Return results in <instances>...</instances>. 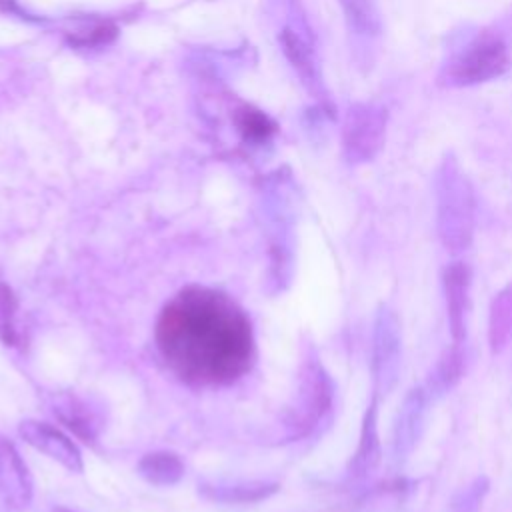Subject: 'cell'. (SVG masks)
I'll use <instances>...</instances> for the list:
<instances>
[{"label":"cell","mask_w":512,"mask_h":512,"mask_svg":"<svg viewBox=\"0 0 512 512\" xmlns=\"http://www.w3.org/2000/svg\"><path fill=\"white\" fill-rule=\"evenodd\" d=\"M344 12L348 30L364 40L376 38L382 32V18L376 0H338Z\"/></svg>","instance_id":"cell-17"},{"label":"cell","mask_w":512,"mask_h":512,"mask_svg":"<svg viewBox=\"0 0 512 512\" xmlns=\"http://www.w3.org/2000/svg\"><path fill=\"white\" fill-rule=\"evenodd\" d=\"M278 40H280L284 56L288 58V62L300 76V82L306 86V90L314 98L320 100V104L328 112H332V106H330V100H328V94L324 88L318 56H316L314 34L300 10L296 12V20H292L290 24H286L282 28Z\"/></svg>","instance_id":"cell-7"},{"label":"cell","mask_w":512,"mask_h":512,"mask_svg":"<svg viewBox=\"0 0 512 512\" xmlns=\"http://www.w3.org/2000/svg\"><path fill=\"white\" fill-rule=\"evenodd\" d=\"M442 288L446 300V318L452 342L464 344L468 336V312H470V288L472 268L462 262H450L442 272Z\"/></svg>","instance_id":"cell-10"},{"label":"cell","mask_w":512,"mask_h":512,"mask_svg":"<svg viewBox=\"0 0 512 512\" xmlns=\"http://www.w3.org/2000/svg\"><path fill=\"white\" fill-rule=\"evenodd\" d=\"M334 390L332 376L324 368L316 350L310 348L300 364L296 396L282 424L288 440H298L316 432L326 418H330Z\"/></svg>","instance_id":"cell-4"},{"label":"cell","mask_w":512,"mask_h":512,"mask_svg":"<svg viewBox=\"0 0 512 512\" xmlns=\"http://www.w3.org/2000/svg\"><path fill=\"white\" fill-rule=\"evenodd\" d=\"M466 372V352L464 346L458 342H452V346H448L438 360L434 362V366L428 372L426 382L422 384L430 396V400H438L446 394H450L458 382L462 380Z\"/></svg>","instance_id":"cell-14"},{"label":"cell","mask_w":512,"mask_h":512,"mask_svg":"<svg viewBox=\"0 0 512 512\" xmlns=\"http://www.w3.org/2000/svg\"><path fill=\"white\" fill-rule=\"evenodd\" d=\"M512 340V282L500 288L488 310V346L496 356Z\"/></svg>","instance_id":"cell-15"},{"label":"cell","mask_w":512,"mask_h":512,"mask_svg":"<svg viewBox=\"0 0 512 512\" xmlns=\"http://www.w3.org/2000/svg\"><path fill=\"white\" fill-rule=\"evenodd\" d=\"M388 110L374 102H356L342 124V154L352 166L372 162L386 142Z\"/></svg>","instance_id":"cell-5"},{"label":"cell","mask_w":512,"mask_h":512,"mask_svg":"<svg viewBox=\"0 0 512 512\" xmlns=\"http://www.w3.org/2000/svg\"><path fill=\"white\" fill-rule=\"evenodd\" d=\"M490 490V480L480 474L464 488H460L450 500V512H478L486 494Z\"/></svg>","instance_id":"cell-20"},{"label":"cell","mask_w":512,"mask_h":512,"mask_svg":"<svg viewBox=\"0 0 512 512\" xmlns=\"http://www.w3.org/2000/svg\"><path fill=\"white\" fill-rule=\"evenodd\" d=\"M156 348L164 364L192 386H224L242 378L256 346L248 314L228 294L186 286L162 308Z\"/></svg>","instance_id":"cell-1"},{"label":"cell","mask_w":512,"mask_h":512,"mask_svg":"<svg viewBox=\"0 0 512 512\" xmlns=\"http://www.w3.org/2000/svg\"><path fill=\"white\" fill-rule=\"evenodd\" d=\"M512 66L508 40L498 30H478L454 48L438 70L444 88H468L504 76Z\"/></svg>","instance_id":"cell-3"},{"label":"cell","mask_w":512,"mask_h":512,"mask_svg":"<svg viewBox=\"0 0 512 512\" xmlns=\"http://www.w3.org/2000/svg\"><path fill=\"white\" fill-rule=\"evenodd\" d=\"M56 512H76V510H68V508H56Z\"/></svg>","instance_id":"cell-22"},{"label":"cell","mask_w":512,"mask_h":512,"mask_svg":"<svg viewBox=\"0 0 512 512\" xmlns=\"http://www.w3.org/2000/svg\"><path fill=\"white\" fill-rule=\"evenodd\" d=\"M402 368V328L396 312L388 304H380L372 324V384L374 396H388L400 378Z\"/></svg>","instance_id":"cell-6"},{"label":"cell","mask_w":512,"mask_h":512,"mask_svg":"<svg viewBox=\"0 0 512 512\" xmlns=\"http://www.w3.org/2000/svg\"><path fill=\"white\" fill-rule=\"evenodd\" d=\"M278 492L276 482L266 480H238V482H202L198 494L220 504H254Z\"/></svg>","instance_id":"cell-13"},{"label":"cell","mask_w":512,"mask_h":512,"mask_svg":"<svg viewBox=\"0 0 512 512\" xmlns=\"http://www.w3.org/2000/svg\"><path fill=\"white\" fill-rule=\"evenodd\" d=\"M234 120L244 140H250V142H266L276 130V124L264 112L252 106H244L236 110Z\"/></svg>","instance_id":"cell-19"},{"label":"cell","mask_w":512,"mask_h":512,"mask_svg":"<svg viewBox=\"0 0 512 512\" xmlns=\"http://www.w3.org/2000/svg\"><path fill=\"white\" fill-rule=\"evenodd\" d=\"M18 434L28 446L42 452L50 460L58 462L68 472L80 474L84 470L80 448L76 446V442L70 436H66L54 424L28 418L18 424Z\"/></svg>","instance_id":"cell-9"},{"label":"cell","mask_w":512,"mask_h":512,"mask_svg":"<svg viewBox=\"0 0 512 512\" xmlns=\"http://www.w3.org/2000/svg\"><path fill=\"white\" fill-rule=\"evenodd\" d=\"M184 462L176 452H148L138 462V474L154 486H174L184 478Z\"/></svg>","instance_id":"cell-16"},{"label":"cell","mask_w":512,"mask_h":512,"mask_svg":"<svg viewBox=\"0 0 512 512\" xmlns=\"http://www.w3.org/2000/svg\"><path fill=\"white\" fill-rule=\"evenodd\" d=\"M32 494L34 484L26 462L12 442L0 440V500L10 510H24Z\"/></svg>","instance_id":"cell-11"},{"label":"cell","mask_w":512,"mask_h":512,"mask_svg":"<svg viewBox=\"0 0 512 512\" xmlns=\"http://www.w3.org/2000/svg\"><path fill=\"white\" fill-rule=\"evenodd\" d=\"M430 402L432 400L422 384L410 388L402 398L392 426V460L396 466H402L418 446L426 428Z\"/></svg>","instance_id":"cell-8"},{"label":"cell","mask_w":512,"mask_h":512,"mask_svg":"<svg viewBox=\"0 0 512 512\" xmlns=\"http://www.w3.org/2000/svg\"><path fill=\"white\" fill-rule=\"evenodd\" d=\"M378 402L380 398L372 394L362 426H360V436H358V446L356 452L350 460L348 466V482L350 484H364L372 478L376 468L380 466L382 460V444H380V434H378Z\"/></svg>","instance_id":"cell-12"},{"label":"cell","mask_w":512,"mask_h":512,"mask_svg":"<svg viewBox=\"0 0 512 512\" xmlns=\"http://www.w3.org/2000/svg\"><path fill=\"white\" fill-rule=\"evenodd\" d=\"M436 232L442 246L460 254L474 242L476 194L454 154H444L434 172Z\"/></svg>","instance_id":"cell-2"},{"label":"cell","mask_w":512,"mask_h":512,"mask_svg":"<svg viewBox=\"0 0 512 512\" xmlns=\"http://www.w3.org/2000/svg\"><path fill=\"white\" fill-rule=\"evenodd\" d=\"M16 310L18 300L10 286L0 282V340L6 346H14L18 342L16 336Z\"/></svg>","instance_id":"cell-21"},{"label":"cell","mask_w":512,"mask_h":512,"mask_svg":"<svg viewBox=\"0 0 512 512\" xmlns=\"http://www.w3.org/2000/svg\"><path fill=\"white\" fill-rule=\"evenodd\" d=\"M54 414L66 428H70L84 442H94L98 424L82 402H78L72 396H62L54 402Z\"/></svg>","instance_id":"cell-18"}]
</instances>
